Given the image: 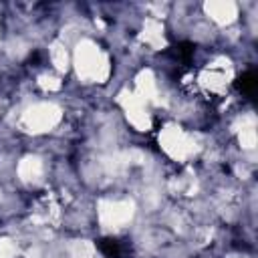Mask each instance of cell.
Here are the masks:
<instances>
[{
  "instance_id": "1",
  "label": "cell",
  "mask_w": 258,
  "mask_h": 258,
  "mask_svg": "<svg viewBox=\"0 0 258 258\" xmlns=\"http://www.w3.org/2000/svg\"><path fill=\"white\" fill-rule=\"evenodd\" d=\"M97 248L101 250V254L105 258H123L125 254V248L119 240H113V238H101L97 240Z\"/></svg>"
},
{
  "instance_id": "2",
  "label": "cell",
  "mask_w": 258,
  "mask_h": 258,
  "mask_svg": "<svg viewBox=\"0 0 258 258\" xmlns=\"http://www.w3.org/2000/svg\"><path fill=\"white\" fill-rule=\"evenodd\" d=\"M256 87H258V77H256L254 71L244 73V75L238 77V81H236V89H238L240 93H244V95H254V93H256Z\"/></svg>"
},
{
  "instance_id": "3",
  "label": "cell",
  "mask_w": 258,
  "mask_h": 258,
  "mask_svg": "<svg viewBox=\"0 0 258 258\" xmlns=\"http://www.w3.org/2000/svg\"><path fill=\"white\" fill-rule=\"evenodd\" d=\"M194 48H196V46H194L191 42L183 40V42H179V44L173 46V56L179 58V60H189L191 54H194Z\"/></svg>"
}]
</instances>
